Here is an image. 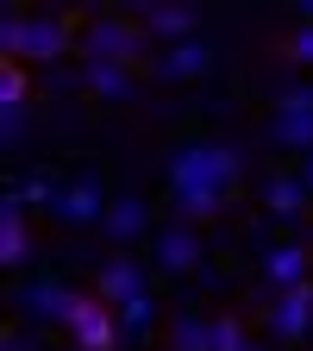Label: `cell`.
Instances as JSON below:
<instances>
[{"label":"cell","instance_id":"cell-2","mask_svg":"<svg viewBox=\"0 0 313 351\" xmlns=\"http://www.w3.org/2000/svg\"><path fill=\"white\" fill-rule=\"evenodd\" d=\"M145 25L138 19H125V13H101V19H88L82 25V57L88 63H119V69H138L145 63Z\"/></svg>","mask_w":313,"mask_h":351},{"label":"cell","instance_id":"cell-3","mask_svg":"<svg viewBox=\"0 0 313 351\" xmlns=\"http://www.w3.org/2000/svg\"><path fill=\"white\" fill-rule=\"evenodd\" d=\"M7 301L19 307V320H25V326H38V332H44V326H69V314H75V301H82V295H75L63 276L38 270V276H19Z\"/></svg>","mask_w":313,"mask_h":351},{"label":"cell","instance_id":"cell-8","mask_svg":"<svg viewBox=\"0 0 313 351\" xmlns=\"http://www.w3.org/2000/svg\"><path fill=\"white\" fill-rule=\"evenodd\" d=\"M257 270H263V289H295V282H307L313 276V251L301 245V239H276V245H263L257 251Z\"/></svg>","mask_w":313,"mask_h":351},{"label":"cell","instance_id":"cell-19","mask_svg":"<svg viewBox=\"0 0 313 351\" xmlns=\"http://www.w3.org/2000/svg\"><path fill=\"white\" fill-rule=\"evenodd\" d=\"M169 351H213V339H207V314L195 301H182L175 307V326H169Z\"/></svg>","mask_w":313,"mask_h":351},{"label":"cell","instance_id":"cell-16","mask_svg":"<svg viewBox=\"0 0 313 351\" xmlns=\"http://www.w3.org/2000/svg\"><path fill=\"white\" fill-rule=\"evenodd\" d=\"M270 113H313V75H263Z\"/></svg>","mask_w":313,"mask_h":351},{"label":"cell","instance_id":"cell-14","mask_svg":"<svg viewBox=\"0 0 313 351\" xmlns=\"http://www.w3.org/2000/svg\"><path fill=\"white\" fill-rule=\"evenodd\" d=\"M263 145L288 151V157H307L313 151V113H270L263 119Z\"/></svg>","mask_w":313,"mask_h":351},{"label":"cell","instance_id":"cell-18","mask_svg":"<svg viewBox=\"0 0 313 351\" xmlns=\"http://www.w3.org/2000/svg\"><path fill=\"white\" fill-rule=\"evenodd\" d=\"M151 320H157V295L151 289H138L132 301H119V339L125 345H145L151 339Z\"/></svg>","mask_w":313,"mask_h":351},{"label":"cell","instance_id":"cell-10","mask_svg":"<svg viewBox=\"0 0 313 351\" xmlns=\"http://www.w3.org/2000/svg\"><path fill=\"white\" fill-rule=\"evenodd\" d=\"M113 301H101V295H82L75 301V314H69V345H82V351H113L119 345V320L107 314Z\"/></svg>","mask_w":313,"mask_h":351},{"label":"cell","instance_id":"cell-13","mask_svg":"<svg viewBox=\"0 0 313 351\" xmlns=\"http://www.w3.org/2000/svg\"><path fill=\"white\" fill-rule=\"evenodd\" d=\"M95 282H101V301H113V307H119V301H132L138 289H151V282H145V270H138V257H132V251H113V257L101 263V276H95Z\"/></svg>","mask_w":313,"mask_h":351},{"label":"cell","instance_id":"cell-9","mask_svg":"<svg viewBox=\"0 0 313 351\" xmlns=\"http://www.w3.org/2000/svg\"><path fill=\"white\" fill-rule=\"evenodd\" d=\"M213 63H219V51L207 38H175V44H163V51L151 57V75H163V82H201Z\"/></svg>","mask_w":313,"mask_h":351},{"label":"cell","instance_id":"cell-4","mask_svg":"<svg viewBox=\"0 0 313 351\" xmlns=\"http://www.w3.org/2000/svg\"><path fill=\"white\" fill-rule=\"evenodd\" d=\"M107 176L101 169H82L75 176V182H57V195H51V207H44V213H51L57 219V226H101V219H107Z\"/></svg>","mask_w":313,"mask_h":351},{"label":"cell","instance_id":"cell-24","mask_svg":"<svg viewBox=\"0 0 313 351\" xmlns=\"http://www.w3.org/2000/svg\"><path fill=\"white\" fill-rule=\"evenodd\" d=\"M301 182H307V195H313V151L301 157Z\"/></svg>","mask_w":313,"mask_h":351},{"label":"cell","instance_id":"cell-7","mask_svg":"<svg viewBox=\"0 0 313 351\" xmlns=\"http://www.w3.org/2000/svg\"><path fill=\"white\" fill-rule=\"evenodd\" d=\"M101 232H107L119 251L145 245V239H151V201H145L138 189H119V195L107 201V219H101Z\"/></svg>","mask_w":313,"mask_h":351},{"label":"cell","instance_id":"cell-21","mask_svg":"<svg viewBox=\"0 0 313 351\" xmlns=\"http://www.w3.org/2000/svg\"><path fill=\"white\" fill-rule=\"evenodd\" d=\"M207 339H213V351H245V320L238 314H213L207 320Z\"/></svg>","mask_w":313,"mask_h":351},{"label":"cell","instance_id":"cell-12","mask_svg":"<svg viewBox=\"0 0 313 351\" xmlns=\"http://www.w3.org/2000/svg\"><path fill=\"white\" fill-rule=\"evenodd\" d=\"M132 19H138L151 38H163V44H175V38H201V13H195V7H157V0H151V7H138Z\"/></svg>","mask_w":313,"mask_h":351},{"label":"cell","instance_id":"cell-1","mask_svg":"<svg viewBox=\"0 0 313 351\" xmlns=\"http://www.w3.org/2000/svg\"><path fill=\"white\" fill-rule=\"evenodd\" d=\"M163 201L188 226H213L238 201V151L213 132H182L163 151Z\"/></svg>","mask_w":313,"mask_h":351},{"label":"cell","instance_id":"cell-23","mask_svg":"<svg viewBox=\"0 0 313 351\" xmlns=\"http://www.w3.org/2000/svg\"><path fill=\"white\" fill-rule=\"evenodd\" d=\"M0 351H38V326L7 320V332H0Z\"/></svg>","mask_w":313,"mask_h":351},{"label":"cell","instance_id":"cell-22","mask_svg":"<svg viewBox=\"0 0 313 351\" xmlns=\"http://www.w3.org/2000/svg\"><path fill=\"white\" fill-rule=\"evenodd\" d=\"M282 57L301 63V69H313V25H295V32L282 38Z\"/></svg>","mask_w":313,"mask_h":351},{"label":"cell","instance_id":"cell-6","mask_svg":"<svg viewBox=\"0 0 313 351\" xmlns=\"http://www.w3.org/2000/svg\"><path fill=\"white\" fill-rule=\"evenodd\" d=\"M307 332H313V276L295 282V289H282V295L270 301V339H276L282 351H295Z\"/></svg>","mask_w":313,"mask_h":351},{"label":"cell","instance_id":"cell-11","mask_svg":"<svg viewBox=\"0 0 313 351\" xmlns=\"http://www.w3.org/2000/svg\"><path fill=\"white\" fill-rule=\"evenodd\" d=\"M25 113H32V82H25V69L19 63H0V138H7V151H19Z\"/></svg>","mask_w":313,"mask_h":351},{"label":"cell","instance_id":"cell-15","mask_svg":"<svg viewBox=\"0 0 313 351\" xmlns=\"http://www.w3.org/2000/svg\"><path fill=\"white\" fill-rule=\"evenodd\" d=\"M307 182H301V169H276L270 182H263V207H270L276 219H301L307 213Z\"/></svg>","mask_w":313,"mask_h":351},{"label":"cell","instance_id":"cell-17","mask_svg":"<svg viewBox=\"0 0 313 351\" xmlns=\"http://www.w3.org/2000/svg\"><path fill=\"white\" fill-rule=\"evenodd\" d=\"M82 82L95 88L101 101H132V95H138V75L119 69V63H88V69H82Z\"/></svg>","mask_w":313,"mask_h":351},{"label":"cell","instance_id":"cell-20","mask_svg":"<svg viewBox=\"0 0 313 351\" xmlns=\"http://www.w3.org/2000/svg\"><path fill=\"white\" fill-rule=\"evenodd\" d=\"M25 25H32V13H19V7L0 13V51H7V63L25 57Z\"/></svg>","mask_w":313,"mask_h":351},{"label":"cell","instance_id":"cell-25","mask_svg":"<svg viewBox=\"0 0 313 351\" xmlns=\"http://www.w3.org/2000/svg\"><path fill=\"white\" fill-rule=\"evenodd\" d=\"M301 25H313V0H301Z\"/></svg>","mask_w":313,"mask_h":351},{"label":"cell","instance_id":"cell-27","mask_svg":"<svg viewBox=\"0 0 313 351\" xmlns=\"http://www.w3.org/2000/svg\"><path fill=\"white\" fill-rule=\"evenodd\" d=\"M57 351H82V345H57Z\"/></svg>","mask_w":313,"mask_h":351},{"label":"cell","instance_id":"cell-26","mask_svg":"<svg viewBox=\"0 0 313 351\" xmlns=\"http://www.w3.org/2000/svg\"><path fill=\"white\" fill-rule=\"evenodd\" d=\"M245 351H270V339H245Z\"/></svg>","mask_w":313,"mask_h":351},{"label":"cell","instance_id":"cell-5","mask_svg":"<svg viewBox=\"0 0 313 351\" xmlns=\"http://www.w3.org/2000/svg\"><path fill=\"white\" fill-rule=\"evenodd\" d=\"M151 263H157L163 276H195V270H201V239H195L188 219L169 213L163 226L151 232Z\"/></svg>","mask_w":313,"mask_h":351}]
</instances>
